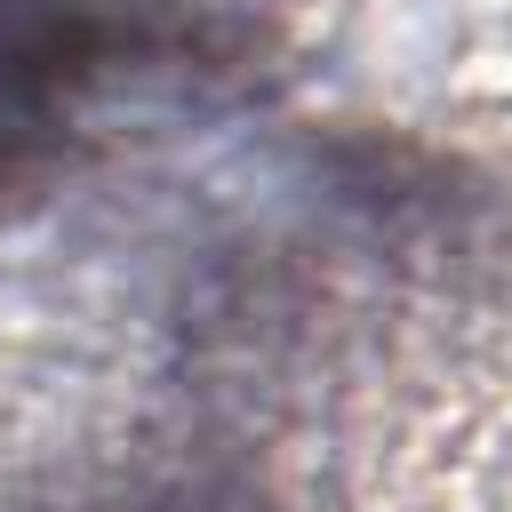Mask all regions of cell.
I'll list each match as a JSON object with an SVG mask.
<instances>
[{"label": "cell", "mask_w": 512, "mask_h": 512, "mask_svg": "<svg viewBox=\"0 0 512 512\" xmlns=\"http://www.w3.org/2000/svg\"><path fill=\"white\" fill-rule=\"evenodd\" d=\"M224 72V40L184 0H0V216L40 200L144 88Z\"/></svg>", "instance_id": "1"}, {"label": "cell", "mask_w": 512, "mask_h": 512, "mask_svg": "<svg viewBox=\"0 0 512 512\" xmlns=\"http://www.w3.org/2000/svg\"><path fill=\"white\" fill-rule=\"evenodd\" d=\"M56 512H248L240 496L208 488V480H152V488H112V496H80Z\"/></svg>", "instance_id": "2"}]
</instances>
